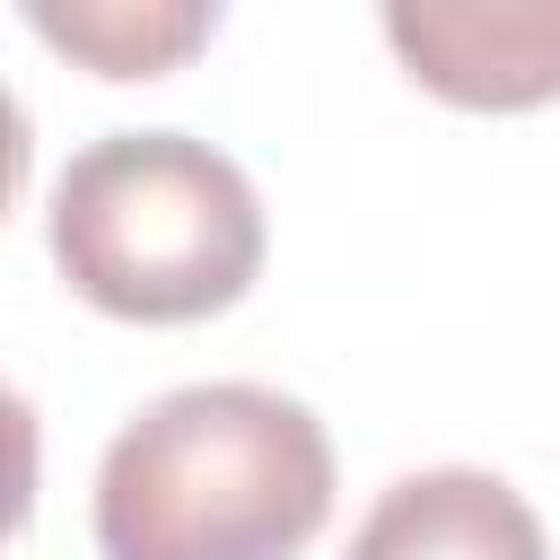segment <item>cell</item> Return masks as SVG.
<instances>
[{
    "mask_svg": "<svg viewBox=\"0 0 560 560\" xmlns=\"http://www.w3.org/2000/svg\"><path fill=\"white\" fill-rule=\"evenodd\" d=\"M332 516V438L271 385H175L96 464L105 560H298Z\"/></svg>",
    "mask_w": 560,
    "mask_h": 560,
    "instance_id": "obj_1",
    "label": "cell"
},
{
    "mask_svg": "<svg viewBox=\"0 0 560 560\" xmlns=\"http://www.w3.org/2000/svg\"><path fill=\"white\" fill-rule=\"evenodd\" d=\"M61 280L122 324H201L262 271V201L245 166L192 131L88 140L44 210Z\"/></svg>",
    "mask_w": 560,
    "mask_h": 560,
    "instance_id": "obj_2",
    "label": "cell"
},
{
    "mask_svg": "<svg viewBox=\"0 0 560 560\" xmlns=\"http://www.w3.org/2000/svg\"><path fill=\"white\" fill-rule=\"evenodd\" d=\"M385 44L429 96L472 114L560 96V0H394Z\"/></svg>",
    "mask_w": 560,
    "mask_h": 560,
    "instance_id": "obj_3",
    "label": "cell"
},
{
    "mask_svg": "<svg viewBox=\"0 0 560 560\" xmlns=\"http://www.w3.org/2000/svg\"><path fill=\"white\" fill-rule=\"evenodd\" d=\"M341 560H551L542 516L472 464H438V472H402L350 534Z\"/></svg>",
    "mask_w": 560,
    "mask_h": 560,
    "instance_id": "obj_4",
    "label": "cell"
},
{
    "mask_svg": "<svg viewBox=\"0 0 560 560\" xmlns=\"http://www.w3.org/2000/svg\"><path fill=\"white\" fill-rule=\"evenodd\" d=\"M26 26H35L44 44H61V52H79V61L105 70V79H158V70H175L192 44H210L219 9H201V0H184V9H149V0H140V9H131V0L52 9V0H35Z\"/></svg>",
    "mask_w": 560,
    "mask_h": 560,
    "instance_id": "obj_5",
    "label": "cell"
},
{
    "mask_svg": "<svg viewBox=\"0 0 560 560\" xmlns=\"http://www.w3.org/2000/svg\"><path fill=\"white\" fill-rule=\"evenodd\" d=\"M35 472H44V438L18 385H0V542L35 516Z\"/></svg>",
    "mask_w": 560,
    "mask_h": 560,
    "instance_id": "obj_6",
    "label": "cell"
},
{
    "mask_svg": "<svg viewBox=\"0 0 560 560\" xmlns=\"http://www.w3.org/2000/svg\"><path fill=\"white\" fill-rule=\"evenodd\" d=\"M26 158H35V140H26V105H18L9 79H0V219H9V201L26 192Z\"/></svg>",
    "mask_w": 560,
    "mask_h": 560,
    "instance_id": "obj_7",
    "label": "cell"
}]
</instances>
